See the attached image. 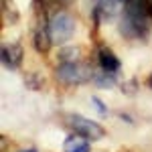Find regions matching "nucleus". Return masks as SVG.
<instances>
[{
    "label": "nucleus",
    "instance_id": "nucleus-1",
    "mask_svg": "<svg viewBox=\"0 0 152 152\" xmlns=\"http://www.w3.org/2000/svg\"><path fill=\"white\" fill-rule=\"evenodd\" d=\"M152 14L146 0H128L122 10L120 33L128 39H146L150 31Z\"/></svg>",
    "mask_w": 152,
    "mask_h": 152
},
{
    "label": "nucleus",
    "instance_id": "nucleus-2",
    "mask_svg": "<svg viewBox=\"0 0 152 152\" xmlns=\"http://www.w3.org/2000/svg\"><path fill=\"white\" fill-rule=\"evenodd\" d=\"M47 26H49V35L53 39V45H63L75 33V20H73V16H71L69 12H63V10L55 12L47 20Z\"/></svg>",
    "mask_w": 152,
    "mask_h": 152
},
{
    "label": "nucleus",
    "instance_id": "nucleus-3",
    "mask_svg": "<svg viewBox=\"0 0 152 152\" xmlns=\"http://www.w3.org/2000/svg\"><path fill=\"white\" fill-rule=\"evenodd\" d=\"M63 120H65L67 128L73 130V134H79V136L87 138V140H99V138H104V128L97 122L89 120V118H83L79 114H67Z\"/></svg>",
    "mask_w": 152,
    "mask_h": 152
},
{
    "label": "nucleus",
    "instance_id": "nucleus-4",
    "mask_svg": "<svg viewBox=\"0 0 152 152\" xmlns=\"http://www.w3.org/2000/svg\"><path fill=\"white\" fill-rule=\"evenodd\" d=\"M57 77L67 85H77V83H85L94 77V71L87 65H83L79 61L75 63H61L57 67Z\"/></svg>",
    "mask_w": 152,
    "mask_h": 152
},
{
    "label": "nucleus",
    "instance_id": "nucleus-5",
    "mask_svg": "<svg viewBox=\"0 0 152 152\" xmlns=\"http://www.w3.org/2000/svg\"><path fill=\"white\" fill-rule=\"evenodd\" d=\"M0 59H2V65L6 69H16L20 63H23V47L12 43V45H2L0 51Z\"/></svg>",
    "mask_w": 152,
    "mask_h": 152
},
{
    "label": "nucleus",
    "instance_id": "nucleus-6",
    "mask_svg": "<svg viewBox=\"0 0 152 152\" xmlns=\"http://www.w3.org/2000/svg\"><path fill=\"white\" fill-rule=\"evenodd\" d=\"M33 45H35V49L39 51V53H47L49 49H51V45H53V39H51V35H49L47 23L37 24L35 33H33Z\"/></svg>",
    "mask_w": 152,
    "mask_h": 152
},
{
    "label": "nucleus",
    "instance_id": "nucleus-7",
    "mask_svg": "<svg viewBox=\"0 0 152 152\" xmlns=\"http://www.w3.org/2000/svg\"><path fill=\"white\" fill-rule=\"evenodd\" d=\"M97 63H99V67L107 73H116L120 69V59L112 53V49L110 47H102L97 51Z\"/></svg>",
    "mask_w": 152,
    "mask_h": 152
},
{
    "label": "nucleus",
    "instance_id": "nucleus-8",
    "mask_svg": "<svg viewBox=\"0 0 152 152\" xmlns=\"http://www.w3.org/2000/svg\"><path fill=\"white\" fill-rule=\"evenodd\" d=\"M89 142L87 138H83V136H79V134H69L67 138H65V142H63V150L65 152H89Z\"/></svg>",
    "mask_w": 152,
    "mask_h": 152
},
{
    "label": "nucleus",
    "instance_id": "nucleus-9",
    "mask_svg": "<svg viewBox=\"0 0 152 152\" xmlns=\"http://www.w3.org/2000/svg\"><path fill=\"white\" fill-rule=\"evenodd\" d=\"M94 83L97 85V87H114L116 85V77H114V73H107V71H97V73H94Z\"/></svg>",
    "mask_w": 152,
    "mask_h": 152
},
{
    "label": "nucleus",
    "instance_id": "nucleus-10",
    "mask_svg": "<svg viewBox=\"0 0 152 152\" xmlns=\"http://www.w3.org/2000/svg\"><path fill=\"white\" fill-rule=\"evenodd\" d=\"M59 61L61 63H75L79 61V49L77 47H65L59 51Z\"/></svg>",
    "mask_w": 152,
    "mask_h": 152
},
{
    "label": "nucleus",
    "instance_id": "nucleus-11",
    "mask_svg": "<svg viewBox=\"0 0 152 152\" xmlns=\"http://www.w3.org/2000/svg\"><path fill=\"white\" fill-rule=\"evenodd\" d=\"M94 104H95V107H97V110L102 112V116H105V112H107V110H105V105L102 104V102H99L97 97H94Z\"/></svg>",
    "mask_w": 152,
    "mask_h": 152
},
{
    "label": "nucleus",
    "instance_id": "nucleus-12",
    "mask_svg": "<svg viewBox=\"0 0 152 152\" xmlns=\"http://www.w3.org/2000/svg\"><path fill=\"white\" fill-rule=\"evenodd\" d=\"M148 85H150V87H152V73H150V75H148Z\"/></svg>",
    "mask_w": 152,
    "mask_h": 152
},
{
    "label": "nucleus",
    "instance_id": "nucleus-13",
    "mask_svg": "<svg viewBox=\"0 0 152 152\" xmlns=\"http://www.w3.org/2000/svg\"><path fill=\"white\" fill-rule=\"evenodd\" d=\"M20 152H37L35 148H26V150H20Z\"/></svg>",
    "mask_w": 152,
    "mask_h": 152
},
{
    "label": "nucleus",
    "instance_id": "nucleus-14",
    "mask_svg": "<svg viewBox=\"0 0 152 152\" xmlns=\"http://www.w3.org/2000/svg\"><path fill=\"white\" fill-rule=\"evenodd\" d=\"M118 2H122V4H126V2H128V0H118Z\"/></svg>",
    "mask_w": 152,
    "mask_h": 152
}]
</instances>
